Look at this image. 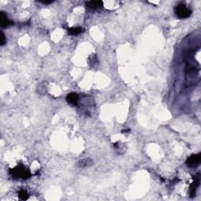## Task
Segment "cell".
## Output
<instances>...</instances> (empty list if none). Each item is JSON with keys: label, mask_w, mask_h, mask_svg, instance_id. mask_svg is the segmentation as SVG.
<instances>
[{"label": "cell", "mask_w": 201, "mask_h": 201, "mask_svg": "<svg viewBox=\"0 0 201 201\" xmlns=\"http://www.w3.org/2000/svg\"><path fill=\"white\" fill-rule=\"evenodd\" d=\"M10 174L13 177H17V178H22V179H27L31 176L29 170L25 168L24 166H17L15 168L12 169L9 171Z\"/></svg>", "instance_id": "1"}, {"label": "cell", "mask_w": 201, "mask_h": 201, "mask_svg": "<svg viewBox=\"0 0 201 201\" xmlns=\"http://www.w3.org/2000/svg\"><path fill=\"white\" fill-rule=\"evenodd\" d=\"M175 13L178 18L184 19L187 18L192 14V11L189 8H188L185 5L182 3H180L176 6Z\"/></svg>", "instance_id": "2"}, {"label": "cell", "mask_w": 201, "mask_h": 201, "mask_svg": "<svg viewBox=\"0 0 201 201\" xmlns=\"http://www.w3.org/2000/svg\"><path fill=\"white\" fill-rule=\"evenodd\" d=\"M201 160V154L198 153L196 155H191L190 157H188L186 160L187 166H190V167H196L199 164Z\"/></svg>", "instance_id": "3"}, {"label": "cell", "mask_w": 201, "mask_h": 201, "mask_svg": "<svg viewBox=\"0 0 201 201\" xmlns=\"http://www.w3.org/2000/svg\"><path fill=\"white\" fill-rule=\"evenodd\" d=\"M79 95L75 93H69V94H68L67 97H66L67 101H68L70 104H72V105H76V104H78V102H79Z\"/></svg>", "instance_id": "4"}, {"label": "cell", "mask_w": 201, "mask_h": 201, "mask_svg": "<svg viewBox=\"0 0 201 201\" xmlns=\"http://www.w3.org/2000/svg\"><path fill=\"white\" fill-rule=\"evenodd\" d=\"M0 23H1V26H2V27H7V26H9L13 24V22L11 21L10 20H9L7 16H6L3 12H2L1 15H0Z\"/></svg>", "instance_id": "5"}, {"label": "cell", "mask_w": 201, "mask_h": 201, "mask_svg": "<svg viewBox=\"0 0 201 201\" xmlns=\"http://www.w3.org/2000/svg\"><path fill=\"white\" fill-rule=\"evenodd\" d=\"M199 176L196 177L195 178V181L192 183V185L190 186V195L191 197H193L195 195H196V191L197 189V188L199 187Z\"/></svg>", "instance_id": "6"}, {"label": "cell", "mask_w": 201, "mask_h": 201, "mask_svg": "<svg viewBox=\"0 0 201 201\" xmlns=\"http://www.w3.org/2000/svg\"><path fill=\"white\" fill-rule=\"evenodd\" d=\"M86 5L90 9H99V8H102L103 2H101V1H90V2H86Z\"/></svg>", "instance_id": "7"}, {"label": "cell", "mask_w": 201, "mask_h": 201, "mask_svg": "<svg viewBox=\"0 0 201 201\" xmlns=\"http://www.w3.org/2000/svg\"><path fill=\"white\" fill-rule=\"evenodd\" d=\"M83 31H84V29L81 27H69V28H68V34L71 35H77L83 32Z\"/></svg>", "instance_id": "8"}, {"label": "cell", "mask_w": 201, "mask_h": 201, "mask_svg": "<svg viewBox=\"0 0 201 201\" xmlns=\"http://www.w3.org/2000/svg\"><path fill=\"white\" fill-rule=\"evenodd\" d=\"M93 164V161L90 159H82L78 163V166L81 168H84V167H88V166H90Z\"/></svg>", "instance_id": "9"}, {"label": "cell", "mask_w": 201, "mask_h": 201, "mask_svg": "<svg viewBox=\"0 0 201 201\" xmlns=\"http://www.w3.org/2000/svg\"><path fill=\"white\" fill-rule=\"evenodd\" d=\"M18 196L20 199H23V200H26V199H28L29 196H28V193L26 192L25 190H20L18 193Z\"/></svg>", "instance_id": "10"}, {"label": "cell", "mask_w": 201, "mask_h": 201, "mask_svg": "<svg viewBox=\"0 0 201 201\" xmlns=\"http://www.w3.org/2000/svg\"><path fill=\"white\" fill-rule=\"evenodd\" d=\"M5 42V37L4 35L3 32H1V45H4Z\"/></svg>", "instance_id": "11"}, {"label": "cell", "mask_w": 201, "mask_h": 201, "mask_svg": "<svg viewBox=\"0 0 201 201\" xmlns=\"http://www.w3.org/2000/svg\"><path fill=\"white\" fill-rule=\"evenodd\" d=\"M42 3H43V4H50V3H52V2H53V1H42Z\"/></svg>", "instance_id": "12"}]
</instances>
